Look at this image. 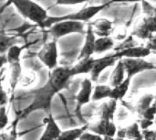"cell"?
I'll list each match as a JSON object with an SVG mask.
<instances>
[{
  "instance_id": "obj_1",
  "label": "cell",
  "mask_w": 156,
  "mask_h": 140,
  "mask_svg": "<svg viewBox=\"0 0 156 140\" xmlns=\"http://www.w3.org/2000/svg\"><path fill=\"white\" fill-rule=\"evenodd\" d=\"M33 91H34L32 92V94H34L33 103L29 106H27L26 109H24L19 114V116H16V123L17 121H19V119L25 118L27 116H28L29 114H31L32 112L36 110H44L48 113L49 112L52 98L57 94V92L53 89L50 83L47 82V83L43 87L37 89V90H33Z\"/></svg>"
},
{
  "instance_id": "obj_2",
  "label": "cell",
  "mask_w": 156,
  "mask_h": 140,
  "mask_svg": "<svg viewBox=\"0 0 156 140\" xmlns=\"http://www.w3.org/2000/svg\"><path fill=\"white\" fill-rule=\"evenodd\" d=\"M16 8L18 13L26 19L43 26V24L49 17L47 10L39 4L33 0H9Z\"/></svg>"
},
{
  "instance_id": "obj_3",
  "label": "cell",
  "mask_w": 156,
  "mask_h": 140,
  "mask_svg": "<svg viewBox=\"0 0 156 140\" xmlns=\"http://www.w3.org/2000/svg\"><path fill=\"white\" fill-rule=\"evenodd\" d=\"M110 4L111 3L109 2V3H105V4H101V5L86 6V7H83L82 9H80V11L76 12V13L69 14V15L59 17H49L47 19V21L43 24L42 27L49 28L53 24H55L56 22L62 21V20H74V21H80V22H90L96 15H98L101 11H102L108 6H110Z\"/></svg>"
},
{
  "instance_id": "obj_4",
  "label": "cell",
  "mask_w": 156,
  "mask_h": 140,
  "mask_svg": "<svg viewBox=\"0 0 156 140\" xmlns=\"http://www.w3.org/2000/svg\"><path fill=\"white\" fill-rule=\"evenodd\" d=\"M84 30L85 25L83 22L74 20L58 21L48 28V32L54 39H58L73 33H82Z\"/></svg>"
},
{
  "instance_id": "obj_5",
  "label": "cell",
  "mask_w": 156,
  "mask_h": 140,
  "mask_svg": "<svg viewBox=\"0 0 156 140\" xmlns=\"http://www.w3.org/2000/svg\"><path fill=\"white\" fill-rule=\"evenodd\" d=\"M74 76L72 66H58L51 71L48 82L58 94L68 87L70 79Z\"/></svg>"
},
{
  "instance_id": "obj_6",
  "label": "cell",
  "mask_w": 156,
  "mask_h": 140,
  "mask_svg": "<svg viewBox=\"0 0 156 140\" xmlns=\"http://www.w3.org/2000/svg\"><path fill=\"white\" fill-rule=\"evenodd\" d=\"M37 58L50 71L58 67V50L57 39H53V40L46 43L43 48L38 51Z\"/></svg>"
},
{
  "instance_id": "obj_7",
  "label": "cell",
  "mask_w": 156,
  "mask_h": 140,
  "mask_svg": "<svg viewBox=\"0 0 156 140\" xmlns=\"http://www.w3.org/2000/svg\"><path fill=\"white\" fill-rule=\"evenodd\" d=\"M126 70L127 76L133 78L134 75L145 71L156 69L154 62L145 61L144 58H122V59Z\"/></svg>"
},
{
  "instance_id": "obj_8",
  "label": "cell",
  "mask_w": 156,
  "mask_h": 140,
  "mask_svg": "<svg viewBox=\"0 0 156 140\" xmlns=\"http://www.w3.org/2000/svg\"><path fill=\"white\" fill-rule=\"evenodd\" d=\"M119 59L116 57L115 53L111 55H106L99 59H95L93 69L90 72V79L93 83H97L100 75L102 72H104L107 68L113 67L118 62Z\"/></svg>"
},
{
  "instance_id": "obj_9",
  "label": "cell",
  "mask_w": 156,
  "mask_h": 140,
  "mask_svg": "<svg viewBox=\"0 0 156 140\" xmlns=\"http://www.w3.org/2000/svg\"><path fill=\"white\" fill-rule=\"evenodd\" d=\"M153 32H156V17L146 16L144 20L135 27L133 35L142 39H150L153 37Z\"/></svg>"
},
{
  "instance_id": "obj_10",
  "label": "cell",
  "mask_w": 156,
  "mask_h": 140,
  "mask_svg": "<svg viewBox=\"0 0 156 140\" xmlns=\"http://www.w3.org/2000/svg\"><path fill=\"white\" fill-rule=\"evenodd\" d=\"M96 34L93 30V27L91 23L88 24L87 30H86V37L84 45L80 52V55L78 57V60H81L84 58L91 57L93 54H95V49H96Z\"/></svg>"
},
{
  "instance_id": "obj_11",
  "label": "cell",
  "mask_w": 156,
  "mask_h": 140,
  "mask_svg": "<svg viewBox=\"0 0 156 140\" xmlns=\"http://www.w3.org/2000/svg\"><path fill=\"white\" fill-rule=\"evenodd\" d=\"M152 52L153 50L148 46H132L116 51L115 55L119 60L122 58H145Z\"/></svg>"
},
{
  "instance_id": "obj_12",
  "label": "cell",
  "mask_w": 156,
  "mask_h": 140,
  "mask_svg": "<svg viewBox=\"0 0 156 140\" xmlns=\"http://www.w3.org/2000/svg\"><path fill=\"white\" fill-rule=\"evenodd\" d=\"M89 130L95 134L101 135L102 137H112L117 134V127L112 121L101 119L94 125H90L89 127Z\"/></svg>"
},
{
  "instance_id": "obj_13",
  "label": "cell",
  "mask_w": 156,
  "mask_h": 140,
  "mask_svg": "<svg viewBox=\"0 0 156 140\" xmlns=\"http://www.w3.org/2000/svg\"><path fill=\"white\" fill-rule=\"evenodd\" d=\"M92 80L89 78H84L80 84V90L76 96L78 106H82L89 104L91 101L93 94V86Z\"/></svg>"
},
{
  "instance_id": "obj_14",
  "label": "cell",
  "mask_w": 156,
  "mask_h": 140,
  "mask_svg": "<svg viewBox=\"0 0 156 140\" xmlns=\"http://www.w3.org/2000/svg\"><path fill=\"white\" fill-rule=\"evenodd\" d=\"M45 120L46 129L38 140H57L62 132L61 129L56 123L51 114H49Z\"/></svg>"
},
{
  "instance_id": "obj_15",
  "label": "cell",
  "mask_w": 156,
  "mask_h": 140,
  "mask_svg": "<svg viewBox=\"0 0 156 140\" xmlns=\"http://www.w3.org/2000/svg\"><path fill=\"white\" fill-rule=\"evenodd\" d=\"M127 77L126 70L123 64V61L122 59L118 61L116 65L114 66V70L112 72V75L110 77V85L112 87H115L122 83Z\"/></svg>"
},
{
  "instance_id": "obj_16",
  "label": "cell",
  "mask_w": 156,
  "mask_h": 140,
  "mask_svg": "<svg viewBox=\"0 0 156 140\" xmlns=\"http://www.w3.org/2000/svg\"><path fill=\"white\" fill-rule=\"evenodd\" d=\"M92 24L93 30L98 37H109L112 30V22L107 18L96 19Z\"/></svg>"
},
{
  "instance_id": "obj_17",
  "label": "cell",
  "mask_w": 156,
  "mask_h": 140,
  "mask_svg": "<svg viewBox=\"0 0 156 140\" xmlns=\"http://www.w3.org/2000/svg\"><path fill=\"white\" fill-rule=\"evenodd\" d=\"M117 102L116 100L110 99L109 103H103L98 111V115L100 116L101 119L113 121L114 119V114L117 109Z\"/></svg>"
},
{
  "instance_id": "obj_18",
  "label": "cell",
  "mask_w": 156,
  "mask_h": 140,
  "mask_svg": "<svg viewBox=\"0 0 156 140\" xmlns=\"http://www.w3.org/2000/svg\"><path fill=\"white\" fill-rule=\"evenodd\" d=\"M94 61H95V59L93 58V56L78 60V63L72 66L75 76L80 75V74L90 73L93 69Z\"/></svg>"
},
{
  "instance_id": "obj_19",
  "label": "cell",
  "mask_w": 156,
  "mask_h": 140,
  "mask_svg": "<svg viewBox=\"0 0 156 140\" xmlns=\"http://www.w3.org/2000/svg\"><path fill=\"white\" fill-rule=\"evenodd\" d=\"M131 83H132V78L127 76L126 79L122 83H120L119 85L115 87H112L111 99H113L116 101H122L126 95V94L128 93V90L131 86Z\"/></svg>"
},
{
  "instance_id": "obj_20",
  "label": "cell",
  "mask_w": 156,
  "mask_h": 140,
  "mask_svg": "<svg viewBox=\"0 0 156 140\" xmlns=\"http://www.w3.org/2000/svg\"><path fill=\"white\" fill-rule=\"evenodd\" d=\"M115 46L114 39L109 36V37H99L96 39V49L95 53L96 54H101L104 52H107L111 50H112Z\"/></svg>"
},
{
  "instance_id": "obj_21",
  "label": "cell",
  "mask_w": 156,
  "mask_h": 140,
  "mask_svg": "<svg viewBox=\"0 0 156 140\" xmlns=\"http://www.w3.org/2000/svg\"><path fill=\"white\" fill-rule=\"evenodd\" d=\"M89 127L90 125H86L82 127L62 131L59 138L57 140H80L81 136L86 132V130L89 129Z\"/></svg>"
},
{
  "instance_id": "obj_22",
  "label": "cell",
  "mask_w": 156,
  "mask_h": 140,
  "mask_svg": "<svg viewBox=\"0 0 156 140\" xmlns=\"http://www.w3.org/2000/svg\"><path fill=\"white\" fill-rule=\"evenodd\" d=\"M112 87L111 85H105V84H98L94 87L93 94H92V101H100L105 98L112 97Z\"/></svg>"
},
{
  "instance_id": "obj_23",
  "label": "cell",
  "mask_w": 156,
  "mask_h": 140,
  "mask_svg": "<svg viewBox=\"0 0 156 140\" xmlns=\"http://www.w3.org/2000/svg\"><path fill=\"white\" fill-rule=\"evenodd\" d=\"M154 99V96L151 94H147L140 99V101L138 102V104L135 107V111L138 113V115L140 116L143 117L144 113L151 107Z\"/></svg>"
},
{
  "instance_id": "obj_24",
  "label": "cell",
  "mask_w": 156,
  "mask_h": 140,
  "mask_svg": "<svg viewBox=\"0 0 156 140\" xmlns=\"http://www.w3.org/2000/svg\"><path fill=\"white\" fill-rule=\"evenodd\" d=\"M22 51H23V47H20L19 45L16 44V45L11 46L7 50L6 54H5V59H6V62H8L9 64L19 62Z\"/></svg>"
},
{
  "instance_id": "obj_25",
  "label": "cell",
  "mask_w": 156,
  "mask_h": 140,
  "mask_svg": "<svg viewBox=\"0 0 156 140\" xmlns=\"http://www.w3.org/2000/svg\"><path fill=\"white\" fill-rule=\"evenodd\" d=\"M12 67V73H11V88L12 90H14V88L16 87V83L18 82L19 77L21 76V67L19 62L16 63H13L10 64Z\"/></svg>"
},
{
  "instance_id": "obj_26",
  "label": "cell",
  "mask_w": 156,
  "mask_h": 140,
  "mask_svg": "<svg viewBox=\"0 0 156 140\" xmlns=\"http://www.w3.org/2000/svg\"><path fill=\"white\" fill-rule=\"evenodd\" d=\"M18 42L15 41L14 40V38L12 37H8V36H5L4 34V32L1 33V53L4 54L5 51H7V50L13 46V45H16L17 44Z\"/></svg>"
},
{
  "instance_id": "obj_27",
  "label": "cell",
  "mask_w": 156,
  "mask_h": 140,
  "mask_svg": "<svg viewBox=\"0 0 156 140\" xmlns=\"http://www.w3.org/2000/svg\"><path fill=\"white\" fill-rule=\"evenodd\" d=\"M80 140H104V138L101 135L95 134L93 132H85L81 138H80Z\"/></svg>"
},
{
  "instance_id": "obj_28",
  "label": "cell",
  "mask_w": 156,
  "mask_h": 140,
  "mask_svg": "<svg viewBox=\"0 0 156 140\" xmlns=\"http://www.w3.org/2000/svg\"><path fill=\"white\" fill-rule=\"evenodd\" d=\"M91 0H57V5H61V6H75L86 2H90Z\"/></svg>"
},
{
  "instance_id": "obj_29",
  "label": "cell",
  "mask_w": 156,
  "mask_h": 140,
  "mask_svg": "<svg viewBox=\"0 0 156 140\" xmlns=\"http://www.w3.org/2000/svg\"><path fill=\"white\" fill-rule=\"evenodd\" d=\"M8 124V116L6 113V106H1V129H4Z\"/></svg>"
},
{
  "instance_id": "obj_30",
  "label": "cell",
  "mask_w": 156,
  "mask_h": 140,
  "mask_svg": "<svg viewBox=\"0 0 156 140\" xmlns=\"http://www.w3.org/2000/svg\"><path fill=\"white\" fill-rule=\"evenodd\" d=\"M147 46L153 50V51H156V37H152L148 43H147Z\"/></svg>"
},
{
  "instance_id": "obj_31",
  "label": "cell",
  "mask_w": 156,
  "mask_h": 140,
  "mask_svg": "<svg viewBox=\"0 0 156 140\" xmlns=\"http://www.w3.org/2000/svg\"><path fill=\"white\" fill-rule=\"evenodd\" d=\"M116 136H117V138H126V128H121V129L117 130Z\"/></svg>"
},
{
  "instance_id": "obj_32",
  "label": "cell",
  "mask_w": 156,
  "mask_h": 140,
  "mask_svg": "<svg viewBox=\"0 0 156 140\" xmlns=\"http://www.w3.org/2000/svg\"><path fill=\"white\" fill-rule=\"evenodd\" d=\"M8 102V98H7V94H5V92L4 90H2V98H1V106L2 105H7Z\"/></svg>"
},
{
  "instance_id": "obj_33",
  "label": "cell",
  "mask_w": 156,
  "mask_h": 140,
  "mask_svg": "<svg viewBox=\"0 0 156 140\" xmlns=\"http://www.w3.org/2000/svg\"><path fill=\"white\" fill-rule=\"evenodd\" d=\"M143 0H111V3H136V2H142Z\"/></svg>"
},
{
  "instance_id": "obj_34",
  "label": "cell",
  "mask_w": 156,
  "mask_h": 140,
  "mask_svg": "<svg viewBox=\"0 0 156 140\" xmlns=\"http://www.w3.org/2000/svg\"><path fill=\"white\" fill-rule=\"evenodd\" d=\"M2 140H16V135H5L2 134Z\"/></svg>"
},
{
  "instance_id": "obj_35",
  "label": "cell",
  "mask_w": 156,
  "mask_h": 140,
  "mask_svg": "<svg viewBox=\"0 0 156 140\" xmlns=\"http://www.w3.org/2000/svg\"><path fill=\"white\" fill-rule=\"evenodd\" d=\"M154 17H156V6H154V14H153Z\"/></svg>"
},
{
  "instance_id": "obj_36",
  "label": "cell",
  "mask_w": 156,
  "mask_h": 140,
  "mask_svg": "<svg viewBox=\"0 0 156 140\" xmlns=\"http://www.w3.org/2000/svg\"><path fill=\"white\" fill-rule=\"evenodd\" d=\"M114 140H124V138H115Z\"/></svg>"
},
{
  "instance_id": "obj_37",
  "label": "cell",
  "mask_w": 156,
  "mask_h": 140,
  "mask_svg": "<svg viewBox=\"0 0 156 140\" xmlns=\"http://www.w3.org/2000/svg\"><path fill=\"white\" fill-rule=\"evenodd\" d=\"M154 140H156V137H155V138H154Z\"/></svg>"
}]
</instances>
